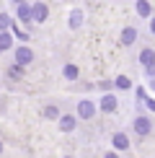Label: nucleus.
Segmentation results:
<instances>
[{
    "mask_svg": "<svg viewBox=\"0 0 155 158\" xmlns=\"http://www.w3.org/2000/svg\"><path fill=\"white\" fill-rule=\"evenodd\" d=\"M132 130H134V135L137 137H147L153 132V119L147 114H137L134 117V122H132Z\"/></svg>",
    "mask_w": 155,
    "mask_h": 158,
    "instance_id": "f257e3e1",
    "label": "nucleus"
},
{
    "mask_svg": "<svg viewBox=\"0 0 155 158\" xmlns=\"http://www.w3.org/2000/svg\"><path fill=\"white\" fill-rule=\"evenodd\" d=\"M96 111H98V104L90 101V98H80V101H78V106H75V114L80 117V119H93Z\"/></svg>",
    "mask_w": 155,
    "mask_h": 158,
    "instance_id": "f03ea898",
    "label": "nucleus"
},
{
    "mask_svg": "<svg viewBox=\"0 0 155 158\" xmlns=\"http://www.w3.org/2000/svg\"><path fill=\"white\" fill-rule=\"evenodd\" d=\"M116 106H119V98H116L114 94H103L101 101H98V111H103V114H114Z\"/></svg>",
    "mask_w": 155,
    "mask_h": 158,
    "instance_id": "7ed1b4c3",
    "label": "nucleus"
},
{
    "mask_svg": "<svg viewBox=\"0 0 155 158\" xmlns=\"http://www.w3.org/2000/svg\"><path fill=\"white\" fill-rule=\"evenodd\" d=\"M78 119H80L78 114H62L60 119H57V124H60V130H62V132H75Z\"/></svg>",
    "mask_w": 155,
    "mask_h": 158,
    "instance_id": "20e7f679",
    "label": "nucleus"
},
{
    "mask_svg": "<svg viewBox=\"0 0 155 158\" xmlns=\"http://www.w3.org/2000/svg\"><path fill=\"white\" fill-rule=\"evenodd\" d=\"M137 36H140V34H137V29H134V26H124L119 39H121V44H124V47H132V44L137 42Z\"/></svg>",
    "mask_w": 155,
    "mask_h": 158,
    "instance_id": "39448f33",
    "label": "nucleus"
},
{
    "mask_svg": "<svg viewBox=\"0 0 155 158\" xmlns=\"http://www.w3.org/2000/svg\"><path fill=\"white\" fill-rule=\"evenodd\" d=\"M111 145H114V150H127L129 148V135L127 132H114L111 135Z\"/></svg>",
    "mask_w": 155,
    "mask_h": 158,
    "instance_id": "423d86ee",
    "label": "nucleus"
},
{
    "mask_svg": "<svg viewBox=\"0 0 155 158\" xmlns=\"http://www.w3.org/2000/svg\"><path fill=\"white\" fill-rule=\"evenodd\" d=\"M31 8H34V21H36V23H44V21L49 18V8H47V3H34Z\"/></svg>",
    "mask_w": 155,
    "mask_h": 158,
    "instance_id": "0eeeda50",
    "label": "nucleus"
},
{
    "mask_svg": "<svg viewBox=\"0 0 155 158\" xmlns=\"http://www.w3.org/2000/svg\"><path fill=\"white\" fill-rule=\"evenodd\" d=\"M31 60H34V52H31L29 47H18L16 49V62L18 65H23V68H26V65H31Z\"/></svg>",
    "mask_w": 155,
    "mask_h": 158,
    "instance_id": "6e6552de",
    "label": "nucleus"
},
{
    "mask_svg": "<svg viewBox=\"0 0 155 158\" xmlns=\"http://www.w3.org/2000/svg\"><path fill=\"white\" fill-rule=\"evenodd\" d=\"M18 18H21V23H31L34 21V8L26 3H18Z\"/></svg>",
    "mask_w": 155,
    "mask_h": 158,
    "instance_id": "1a4fd4ad",
    "label": "nucleus"
},
{
    "mask_svg": "<svg viewBox=\"0 0 155 158\" xmlns=\"http://www.w3.org/2000/svg\"><path fill=\"white\" fill-rule=\"evenodd\" d=\"M140 65H142V68L155 65V49H153V47H145V49L140 52Z\"/></svg>",
    "mask_w": 155,
    "mask_h": 158,
    "instance_id": "9d476101",
    "label": "nucleus"
},
{
    "mask_svg": "<svg viewBox=\"0 0 155 158\" xmlns=\"http://www.w3.org/2000/svg\"><path fill=\"white\" fill-rule=\"evenodd\" d=\"M134 10H137V16H142V18H153V5L147 3V0H137V3H134Z\"/></svg>",
    "mask_w": 155,
    "mask_h": 158,
    "instance_id": "9b49d317",
    "label": "nucleus"
},
{
    "mask_svg": "<svg viewBox=\"0 0 155 158\" xmlns=\"http://www.w3.org/2000/svg\"><path fill=\"white\" fill-rule=\"evenodd\" d=\"M78 75H80V70H78V65H65L62 68V78H67V81H78Z\"/></svg>",
    "mask_w": 155,
    "mask_h": 158,
    "instance_id": "f8f14e48",
    "label": "nucleus"
},
{
    "mask_svg": "<svg viewBox=\"0 0 155 158\" xmlns=\"http://www.w3.org/2000/svg\"><path fill=\"white\" fill-rule=\"evenodd\" d=\"M13 47V36H10V29L8 31H0V52L10 49Z\"/></svg>",
    "mask_w": 155,
    "mask_h": 158,
    "instance_id": "ddd939ff",
    "label": "nucleus"
},
{
    "mask_svg": "<svg viewBox=\"0 0 155 158\" xmlns=\"http://www.w3.org/2000/svg\"><path fill=\"white\" fill-rule=\"evenodd\" d=\"M83 26V13L80 10H73L70 13V29H80Z\"/></svg>",
    "mask_w": 155,
    "mask_h": 158,
    "instance_id": "4468645a",
    "label": "nucleus"
},
{
    "mask_svg": "<svg viewBox=\"0 0 155 158\" xmlns=\"http://www.w3.org/2000/svg\"><path fill=\"white\" fill-rule=\"evenodd\" d=\"M8 75L13 78V81H21V78H23V65H10V68H8Z\"/></svg>",
    "mask_w": 155,
    "mask_h": 158,
    "instance_id": "2eb2a0df",
    "label": "nucleus"
},
{
    "mask_svg": "<svg viewBox=\"0 0 155 158\" xmlns=\"http://www.w3.org/2000/svg\"><path fill=\"white\" fill-rule=\"evenodd\" d=\"M114 85H116L119 91H129V88H132V81H129L127 75H119V78L114 81Z\"/></svg>",
    "mask_w": 155,
    "mask_h": 158,
    "instance_id": "dca6fc26",
    "label": "nucleus"
},
{
    "mask_svg": "<svg viewBox=\"0 0 155 158\" xmlns=\"http://www.w3.org/2000/svg\"><path fill=\"white\" fill-rule=\"evenodd\" d=\"M44 117H47V119H60V109L54 106V104H49V106H44Z\"/></svg>",
    "mask_w": 155,
    "mask_h": 158,
    "instance_id": "f3484780",
    "label": "nucleus"
},
{
    "mask_svg": "<svg viewBox=\"0 0 155 158\" xmlns=\"http://www.w3.org/2000/svg\"><path fill=\"white\" fill-rule=\"evenodd\" d=\"M13 29V21L8 18V13H0V31H8Z\"/></svg>",
    "mask_w": 155,
    "mask_h": 158,
    "instance_id": "a211bd4d",
    "label": "nucleus"
},
{
    "mask_svg": "<svg viewBox=\"0 0 155 158\" xmlns=\"http://www.w3.org/2000/svg\"><path fill=\"white\" fill-rule=\"evenodd\" d=\"M142 104L147 106V111H155V98H150V94H147L145 98H142Z\"/></svg>",
    "mask_w": 155,
    "mask_h": 158,
    "instance_id": "6ab92c4d",
    "label": "nucleus"
},
{
    "mask_svg": "<svg viewBox=\"0 0 155 158\" xmlns=\"http://www.w3.org/2000/svg\"><path fill=\"white\" fill-rule=\"evenodd\" d=\"M16 36L21 39V42H29V34H26V31H18V29H16Z\"/></svg>",
    "mask_w": 155,
    "mask_h": 158,
    "instance_id": "aec40b11",
    "label": "nucleus"
},
{
    "mask_svg": "<svg viewBox=\"0 0 155 158\" xmlns=\"http://www.w3.org/2000/svg\"><path fill=\"white\" fill-rule=\"evenodd\" d=\"M103 158H119V150H109V153H103Z\"/></svg>",
    "mask_w": 155,
    "mask_h": 158,
    "instance_id": "412c9836",
    "label": "nucleus"
},
{
    "mask_svg": "<svg viewBox=\"0 0 155 158\" xmlns=\"http://www.w3.org/2000/svg\"><path fill=\"white\" fill-rule=\"evenodd\" d=\"M145 73H147V78H155V65H150V68H145Z\"/></svg>",
    "mask_w": 155,
    "mask_h": 158,
    "instance_id": "4be33fe9",
    "label": "nucleus"
},
{
    "mask_svg": "<svg viewBox=\"0 0 155 158\" xmlns=\"http://www.w3.org/2000/svg\"><path fill=\"white\" fill-rule=\"evenodd\" d=\"M150 34H153V36H155V16H153V18H150Z\"/></svg>",
    "mask_w": 155,
    "mask_h": 158,
    "instance_id": "5701e85b",
    "label": "nucleus"
},
{
    "mask_svg": "<svg viewBox=\"0 0 155 158\" xmlns=\"http://www.w3.org/2000/svg\"><path fill=\"white\" fill-rule=\"evenodd\" d=\"M0 153H3V143H0Z\"/></svg>",
    "mask_w": 155,
    "mask_h": 158,
    "instance_id": "b1692460",
    "label": "nucleus"
},
{
    "mask_svg": "<svg viewBox=\"0 0 155 158\" xmlns=\"http://www.w3.org/2000/svg\"><path fill=\"white\" fill-rule=\"evenodd\" d=\"M153 91H155V81H153Z\"/></svg>",
    "mask_w": 155,
    "mask_h": 158,
    "instance_id": "393cba45",
    "label": "nucleus"
},
{
    "mask_svg": "<svg viewBox=\"0 0 155 158\" xmlns=\"http://www.w3.org/2000/svg\"><path fill=\"white\" fill-rule=\"evenodd\" d=\"M16 3H23V0H16Z\"/></svg>",
    "mask_w": 155,
    "mask_h": 158,
    "instance_id": "a878e982",
    "label": "nucleus"
},
{
    "mask_svg": "<svg viewBox=\"0 0 155 158\" xmlns=\"http://www.w3.org/2000/svg\"><path fill=\"white\" fill-rule=\"evenodd\" d=\"M65 158H73V156H65Z\"/></svg>",
    "mask_w": 155,
    "mask_h": 158,
    "instance_id": "bb28decb",
    "label": "nucleus"
}]
</instances>
